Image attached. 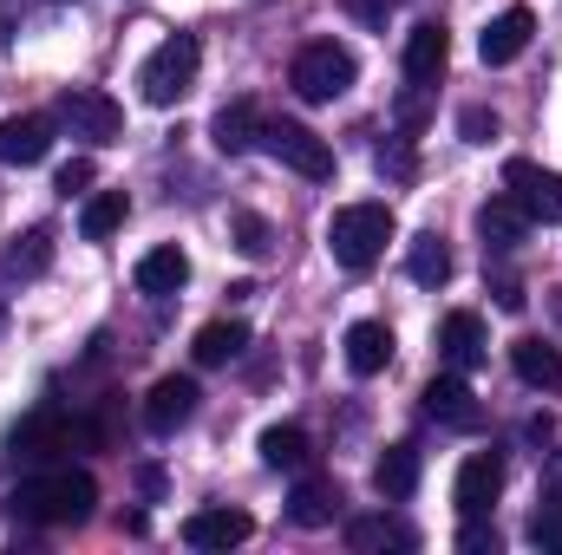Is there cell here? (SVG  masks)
Listing matches in <instances>:
<instances>
[{
	"instance_id": "cell-1",
	"label": "cell",
	"mask_w": 562,
	"mask_h": 555,
	"mask_svg": "<svg viewBox=\"0 0 562 555\" xmlns=\"http://www.w3.org/2000/svg\"><path fill=\"white\" fill-rule=\"evenodd\" d=\"M92 503H99L92 471H40V477H20L13 484L7 517L13 523H33V530H66V523H86Z\"/></svg>"
},
{
	"instance_id": "cell-2",
	"label": "cell",
	"mask_w": 562,
	"mask_h": 555,
	"mask_svg": "<svg viewBox=\"0 0 562 555\" xmlns=\"http://www.w3.org/2000/svg\"><path fill=\"white\" fill-rule=\"evenodd\" d=\"M393 236H400V223H393L386 203H347V209H334V223H327V249H334V262L353 269V275H367V269L386 256Z\"/></svg>"
},
{
	"instance_id": "cell-3",
	"label": "cell",
	"mask_w": 562,
	"mask_h": 555,
	"mask_svg": "<svg viewBox=\"0 0 562 555\" xmlns=\"http://www.w3.org/2000/svg\"><path fill=\"white\" fill-rule=\"evenodd\" d=\"M353 53L340 46V39H307L301 53H294V66H288V86H294V99H307V105H334L347 86H353Z\"/></svg>"
},
{
	"instance_id": "cell-4",
	"label": "cell",
	"mask_w": 562,
	"mask_h": 555,
	"mask_svg": "<svg viewBox=\"0 0 562 555\" xmlns=\"http://www.w3.org/2000/svg\"><path fill=\"white\" fill-rule=\"evenodd\" d=\"M196 66H203V46H196V33H170L150 59L138 66V92H144V105H177L190 86H196Z\"/></svg>"
},
{
	"instance_id": "cell-5",
	"label": "cell",
	"mask_w": 562,
	"mask_h": 555,
	"mask_svg": "<svg viewBox=\"0 0 562 555\" xmlns=\"http://www.w3.org/2000/svg\"><path fill=\"white\" fill-rule=\"evenodd\" d=\"M262 150L288 163L294 177H307V183H327L334 177V150L321 132H307V125H294V118H262Z\"/></svg>"
},
{
	"instance_id": "cell-6",
	"label": "cell",
	"mask_w": 562,
	"mask_h": 555,
	"mask_svg": "<svg viewBox=\"0 0 562 555\" xmlns=\"http://www.w3.org/2000/svg\"><path fill=\"white\" fill-rule=\"evenodd\" d=\"M53 125H66L72 138H86V144H119L125 138V112H119V99H112V92H92V86L59 92Z\"/></svg>"
},
{
	"instance_id": "cell-7",
	"label": "cell",
	"mask_w": 562,
	"mask_h": 555,
	"mask_svg": "<svg viewBox=\"0 0 562 555\" xmlns=\"http://www.w3.org/2000/svg\"><path fill=\"white\" fill-rule=\"evenodd\" d=\"M504 190L530 209V223H562V177L530 163V157H510L504 163Z\"/></svg>"
},
{
	"instance_id": "cell-8",
	"label": "cell",
	"mask_w": 562,
	"mask_h": 555,
	"mask_svg": "<svg viewBox=\"0 0 562 555\" xmlns=\"http://www.w3.org/2000/svg\"><path fill=\"white\" fill-rule=\"evenodd\" d=\"M497 497H504V457H497V451H471V457L458 464V484H451L458 517H491Z\"/></svg>"
},
{
	"instance_id": "cell-9",
	"label": "cell",
	"mask_w": 562,
	"mask_h": 555,
	"mask_svg": "<svg viewBox=\"0 0 562 555\" xmlns=\"http://www.w3.org/2000/svg\"><path fill=\"white\" fill-rule=\"evenodd\" d=\"M72 438H79V424L59 412V406H40V412L20 418V431H13V457H33V464H46V457H59V451H72Z\"/></svg>"
},
{
	"instance_id": "cell-10",
	"label": "cell",
	"mask_w": 562,
	"mask_h": 555,
	"mask_svg": "<svg viewBox=\"0 0 562 555\" xmlns=\"http://www.w3.org/2000/svg\"><path fill=\"white\" fill-rule=\"evenodd\" d=\"M438 353H445V366H451V373H477V366H484V353H491L484 320H477L471 307H451V314L438 320Z\"/></svg>"
},
{
	"instance_id": "cell-11",
	"label": "cell",
	"mask_w": 562,
	"mask_h": 555,
	"mask_svg": "<svg viewBox=\"0 0 562 555\" xmlns=\"http://www.w3.org/2000/svg\"><path fill=\"white\" fill-rule=\"evenodd\" d=\"M249 536H256L249 510H196V517H183V543L190 550H236Z\"/></svg>"
},
{
	"instance_id": "cell-12",
	"label": "cell",
	"mask_w": 562,
	"mask_h": 555,
	"mask_svg": "<svg viewBox=\"0 0 562 555\" xmlns=\"http://www.w3.org/2000/svg\"><path fill=\"white\" fill-rule=\"evenodd\" d=\"M425 412L438 418V424H451V431H477V424H484V406L471 399L464 373H438V380L425 386Z\"/></svg>"
},
{
	"instance_id": "cell-13",
	"label": "cell",
	"mask_w": 562,
	"mask_h": 555,
	"mask_svg": "<svg viewBox=\"0 0 562 555\" xmlns=\"http://www.w3.org/2000/svg\"><path fill=\"white\" fill-rule=\"evenodd\" d=\"M190 412H196V380H157L150 386V399H144V431H157V438H170L177 424H190Z\"/></svg>"
},
{
	"instance_id": "cell-14",
	"label": "cell",
	"mask_w": 562,
	"mask_h": 555,
	"mask_svg": "<svg viewBox=\"0 0 562 555\" xmlns=\"http://www.w3.org/2000/svg\"><path fill=\"white\" fill-rule=\"evenodd\" d=\"M210 144H216L223 157L256 150V144H262V105H256V99H229V105L210 118Z\"/></svg>"
},
{
	"instance_id": "cell-15",
	"label": "cell",
	"mask_w": 562,
	"mask_h": 555,
	"mask_svg": "<svg viewBox=\"0 0 562 555\" xmlns=\"http://www.w3.org/2000/svg\"><path fill=\"white\" fill-rule=\"evenodd\" d=\"M445 59H451V33H445L438 20H419V26L406 33V79H413V86H438V79H445Z\"/></svg>"
},
{
	"instance_id": "cell-16",
	"label": "cell",
	"mask_w": 562,
	"mask_h": 555,
	"mask_svg": "<svg viewBox=\"0 0 562 555\" xmlns=\"http://www.w3.org/2000/svg\"><path fill=\"white\" fill-rule=\"evenodd\" d=\"M530 33H537V20H530V7H504L484 33H477V53H484V66H510L524 46H530Z\"/></svg>"
},
{
	"instance_id": "cell-17",
	"label": "cell",
	"mask_w": 562,
	"mask_h": 555,
	"mask_svg": "<svg viewBox=\"0 0 562 555\" xmlns=\"http://www.w3.org/2000/svg\"><path fill=\"white\" fill-rule=\"evenodd\" d=\"M477 236H484V249L510 256V249H524V236H530V209H524L517 196H491V203L477 209Z\"/></svg>"
},
{
	"instance_id": "cell-18",
	"label": "cell",
	"mask_w": 562,
	"mask_h": 555,
	"mask_svg": "<svg viewBox=\"0 0 562 555\" xmlns=\"http://www.w3.org/2000/svg\"><path fill=\"white\" fill-rule=\"evenodd\" d=\"M334 517H340V484L334 477H301L288 490V523L294 530H327Z\"/></svg>"
},
{
	"instance_id": "cell-19",
	"label": "cell",
	"mask_w": 562,
	"mask_h": 555,
	"mask_svg": "<svg viewBox=\"0 0 562 555\" xmlns=\"http://www.w3.org/2000/svg\"><path fill=\"white\" fill-rule=\"evenodd\" d=\"M53 150V118L40 112H20V118H0V163H40Z\"/></svg>"
},
{
	"instance_id": "cell-20",
	"label": "cell",
	"mask_w": 562,
	"mask_h": 555,
	"mask_svg": "<svg viewBox=\"0 0 562 555\" xmlns=\"http://www.w3.org/2000/svg\"><path fill=\"white\" fill-rule=\"evenodd\" d=\"M347 366H353L360 380L386 373V366H393V327H386V320H353V327H347Z\"/></svg>"
},
{
	"instance_id": "cell-21",
	"label": "cell",
	"mask_w": 562,
	"mask_h": 555,
	"mask_svg": "<svg viewBox=\"0 0 562 555\" xmlns=\"http://www.w3.org/2000/svg\"><path fill=\"white\" fill-rule=\"evenodd\" d=\"M510 366H517V380L537 386V393H557L562 386V353L550 347V340H537V333L510 340Z\"/></svg>"
},
{
	"instance_id": "cell-22",
	"label": "cell",
	"mask_w": 562,
	"mask_h": 555,
	"mask_svg": "<svg viewBox=\"0 0 562 555\" xmlns=\"http://www.w3.org/2000/svg\"><path fill=\"white\" fill-rule=\"evenodd\" d=\"M373 490H380L386 503H406V497L419 490V451H413V444H386V457L373 464Z\"/></svg>"
},
{
	"instance_id": "cell-23",
	"label": "cell",
	"mask_w": 562,
	"mask_h": 555,
	"mask_svg": "<svg viewBox=\"0 0 562 555\" xmlns=\"http://www.w3.org/2000/svg\"><path fill=\"white\" fill-rule=\"evenodd\" d=\"M183 281H190V256L183 249H150L138 262V294H150V301L183 294Z\"/></svg>"
},
{
	"instance_id": "cell-24",
	"label": "cell",
	"mask_w": 562,
	"mask_h": 555,
	"mask_svg": "<svg viewBox=\"0 0 562 555\" xmlns=\"http://www.w3.org/2000/svg\"><path fill=\"white\" fill-rule=\"evenodd\" d=\"M53 269V229H26L7 256H0V275L7 281H40Z\"/></svg>"
},
{
	"instance_id": "cell-25",
	"label": "cell",
	"mask_w": 562,
	"mask_h": 555,
	"mask_svg": "<svg viewBox=\"0 0 562 555\" xmlns=\"http://www.w3.org/2000/svg\"><path fill=\"white\" fill-rule=\"evenodd\" d=\"M125 216H132V196H125V190H99V196L79 209V236H86V242H112V236L125 229Z\"/></svg>"
},
{
	"instance_id": "cell-26",
	"label": "cell",
	"mask_w": 562,
	"mask_h": 555,
	"mask_svg": "<svg viewBox=\"0 0 562 555\" xmlns=\"http://www.w3.org/2000/svg\"><path fill=\"white\" fill-rule=\"evenodd\" d=\"M243 347H249V327H243V320H210V327H196V340H190L196 366H229Z\"/></svg>"
},
{
	"instance_id": "cell-27",
	"label": "cell",
	"mask_w": 562,
	"mask_h": 555,
	"mask_svg": "<svg viewBox=\"0 0 562 555\" xmlns=\"http://www.w3.org/2000/svg\"><path fill=\"white\" fill-rule=\"evenodd\" d=\"M262 464L269 471H307L314 464V438L301 424H269L262 431Z\"/></svg>"
},
{
	"instance_id": "cell-28",
	"label": "cell",
	"mask_w": 562,
	"mask_h": 555,
	"mask_svg": "<svg viewBox=\"0 0 562 555\" xmlns=\"http://www.w3.org/2000/svg\"><path fill=\"white\" fill-rule=\"evenodd\" d=\"M406 275L419 281V287H445V281H451V249H445L438 229L413 236V249H406Z\"/></svg>"
},
{
	"instance_id": "cell-29",
	"label": "cell",
	"mask_w": 562,
	"mask_h": 555,
	"mask_svg": "<svg viewBox=\"0 0 562 555\" xmlns=\"http://www.w3.org/2000/svg\"><path fill=\"white\" fill-rule=\"evenodd\" d=\"M347 550H353V555L413 550V530H406V523H393V517H353V523H347Z\"/></svg>"
},
{
	"instance_id": "cell-30",
	"label": "cell",
	"mask_w": 562,
	"mask_h": 555,
	"mask_svg": "<svg viewBox=\"0 0 562 555\" xmlns=\"http://www.w3.org/2000/svg\"><path fill=\"white\" fill-rule=\"evenodd\" d=\"M229 236H236V249H243L249 262H262V256L276 249V229H269L256 209H236V216H229Z\"/></svg>"
},
{
	"instance_id": "cell-31",
	"label": "cell",
	"mask_w": 562,
	"mask_h": 555,
	"mask_svg": "<svg viewBox=\"0 0 562 555\" xmlns=\"http://www.w3.org/2000/svg\"><path fill=\"white\" fill-rule=\"evenodd\" d=\"M458 132H464V144H491V138H497V112L464 105V112H458Z\"/></svg>"
},
{
	"instance_id": "cell-32",
	"label": "cell",
	"mask_w": 562,
	"mask_h": 555,
	"mask_svg": "<svg viewBox=\"0 0 562 555\" xmlns=\"http://www.w3.org/2000/svg\"><path fill=\"white\" fill-rule=\"evenodd\" d=\"M458 550H464V555H497V530H484V517H464Z\"/></svg>"
},
{
	"instance_id": "cell-33",
	"label": "cell",
	"mask_w": 562,
	"mask_h": 555,
	"mask_svg": "<svg viewBox=\"0 0 562 555\" xmlns=\"http://www.w3.org/2000/svg\"><path fill=\"white\" fill-rule=\"evenodd\" d=\"M393 118H400V138H413V132H425V86H413L400 105H393Z\"/></svg>"
},
{
	"instance_id": "cell-34",
	"label": "cell",
	"mask_w": 562,
	"mask_h": 555,
	"mask_svg": "<svg viewBox=\"0 0 562 555\" xmlns=\"http://www.w3.org/2000/svg\"><path fill=\"white\" fill-rule=\"evenodd\" d=\"M530 543H537V550H562V503H550V510L530 523Z\"/></svg>"
},
{
	"instance_id": "cell-35",
	"label": "cell",
	"mask_w": 562,
	"mask_h": 555,
	"mask_svg": "<svg viewBox=\"0 0 562 555\" xmlns=\"http://www.w3.org/2000/svg\"><path fill=\"white\" fill-rule=\"evenodd\" d=\"M380 170H386V177H400V183H413V150H406V138L380 144Z\"/></svg>"
},
{
	"instance_id": "cell-36",
	"label": "cell",
	"mask_w": 562,
	"mask_h": 555,
	"mask_svg": "<svg viewBox=\"0 0 562 555\" xmlns=\"http://www.w3.org/2000/svg\"><path fill=\"white\" fill-rule=\"evenodd\" d=\"M86 183H92V157H72V163H59V190H66V196H79Z\"/></svg>"
},
{
	"instance_id": "cell-37",
	"label": "cell",
	"mask_w": 562,
	"mask_h": 555,
	"mask_svg": "<svg viewBox=\"0 0 562 555\" xmlns=\"http://www.w3.org/2000/svg\"><path fill=\"white\" fill-rule=\"evenodd\" d=\"M138 484H144V497H164V471H157V464H144Z\"/></svg>"
},
{
	"instance_id": "cell-38",
	"label": "cell",
	"mask_w": 562,
	"mask_h": 555,
	"mask_svg": "<svg viewBox=\"0 0 562 555\" xmlns=\"http://www.w3.org/2000/svg\"><path fill=\"white\" fill-rule=\"evenodd\" d=\"M386 7H393V0H353V13H360V20H386Z\"/></svg>"
},
{
	"instance_id": "cell-39",
	"label": "cell",
	"mask_w": 562,
	"mask_h": 555,
	"mask_svg": "<svg viewBox=\"0 0 562 555\" xmlns=\"http://www.w3.org/2000/svg\"><path fill=\"white\" fill-rule=\"evenodd\" d=\"M543 497H550V503H562V457L550 464V477H543Z\"/></svg>"
},
{
	"instance_id": "cell-40",
	"label": "cell",
	"mask_w": 562,
	"mask_h": 555,
	"mask_svg": "<svg viewBox=\"0 0 562 555\" xmlns=\"http://www.w3.org/2000/svg\"><path fill=\"white\" fill-rule=\"evenodd\" d=\"M0 327H7V301H0Z\"/></svg>"
}]
</instances>
